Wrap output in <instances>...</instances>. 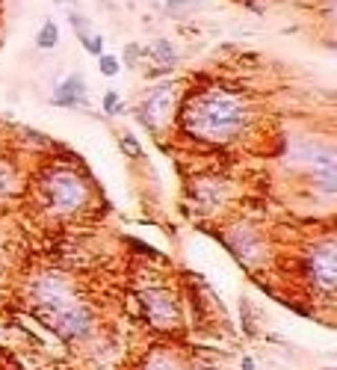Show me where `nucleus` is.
<instances>
[{
	"instance_id": "obj_17",
	"label": "nucleus",
	"mask_w": 337,
	"mask_h": 370,
	"mask_svg": "<svg viewBox=\"0 0 337 370\" xmlns=\"http://www.w3.org/2000/svg\"><path fill=\"white\" fill-rule=\"evenodd\" d=\"M101 110L107 113V115H119L124 107H122V98H119V92L110 89V92H104V101H101Z\"/></svg>"
},
{
	"instance_id": "obj_16",
	"label": "nucleus",
	"mask_w": 337,
	"mask_h": 370,
	"mask_svg": "<svg viewBox=\"0 0 337 370\" xmlns=\"http://www.w3.org/2000/svg\"><path fill=\"white\" fill-rule=\"evenodd\" d=\"M98 71L104 74V77H115V74L122 71L119 57H113V54H101V57H98Z\"/></svg>"
},
{
	"instance_id": "obj_4",
	"label": "nucleus",
	"mask_w": 337,
	"mask_h": 370,
	"mask_svg": "<svg viewBox=\"0 0 337 370\" xmlns=\"http://www.w3.org/2000/svg\"><path fill=\"white\" fill-rule=\"evenodd\" d=\"M305 276L320 293H334L337 288V246L331 237L320 240L311 249L308 261H305Z\"/></svg>"
},
{
	"instance_id": "obj_13",
	"label": "nucleus",
	"mask_w": 337,
	"mask_h": 370,
	"mask_svg": "<svg viewBox=\"0 0 337 370\" xmlns=\"http://www.w3.org/2000/svg\"><path fill=\"white\" fill-rule=\"evenodd\" d=\"M142 370H184V364L177 362V355H175V353L157 350V353H151L148 358H145Z\"/></svg>"
},
{
	"instance_id": "obj_11",
	"label": "nucleus",
	"mask_w": 337,
	"mask_h": 370,
	"mask_svg": "<svg viewBox=\"0 0 337 370\" xmlns=\"http://www.w3.org/2000/svg\"><path fill=\"white\" fill-rule=\"evenodd\" d=\"M68 24L75 27V33L80 39V45L89 50L92 57H101L104 54V36L101 33H95L92 30V21L80 12V9H68Z\"/></svg>"
},
{
	"instance_id": "obj_15",
	"label": "nucleus",
	"mask_w": 337,
	"mask_h": 370,
	"mask_svg": "<svg viewBox=\"0 0 337 370\" xmlns=\"http://www.w3.org/2000/svg\"><path fill=\"white\" fill-rule=\"evenodd\" d=\"M18 189V169L12 160H0V198L12 196Z\"/></svg>"
},
{
	"instance_id": "obj_23",
	"label": "nucleus",
	"mask_w": 337,
	"mask_h": 370,
	"mask_svg": "<svg viewBox=\"0 0 337 370\" xmlns=\"http://www.w3.org/2000/svg\"><path fill=\"white\" fill-rule=\"evenodd\" d=\"M325 370H334V367H325Z\"/></svg>"
},
{
	"instance_id": "obj_2",
	"label": "nucleus",
	"mask_w": 337,
	"mask_h": 370,
	"mask_svg": "<svg viewBox=\"0 0 337 370\" xmlns=\"http://www.w3.org/2000/svg\"><path fill=\"white\" fill-rule=\"evenodd\" d=\"M41 198L54 214L68 216L89 205V184L71 169H54L41 181Z\"/></svg>"
},
{
	"instance_id": "obj_8",
	"label": "nucleus",
	"mask_w": 337,
	"mask_h": 370,
	"mask_svg": "<svg viewBox=\"0 0 337 370\" xmlns=\"http://www.w3.org/2000/svg\"><path fill=\"white\" fill-rule=\"evenodd\" d=\"M225 243L240 258V263H246V267H255V263H260V258H263V240H260L258 231H251L249 225L231 228L225 234Z\"/></svg>"
},
{
	"instance_id": "obj_5",
	"label": "nucleus",
	"mask_w": 337,
	"mask_h": 370,
	"mask_svg": "<svg viewBox=\"0 0 337 370\" xmlns=\"http://www.w3.org/2000/svg\"><path fill=\"white\" fill-rule=\"evenodd\" d=\"M175 101H177V86L172 80L166 83H154V86L145 92L142 98V107H139V122L145 128H163V124L172 119V110H175Z\"/></svg>"
},
{
	"instance_id": "obj_10",
	"label": "nucleus",
	"mask_w": 337,
	"mask_h": 370,
	"mask_svg": "<svg viewBox=\"0 0 337 370\" xmlns=\"http://www.w3.org/2000/svg\"><path fill=\"white\" fill-rule=\"evenodd\" d=\"M54 104L57 107H86V77H83L80 71H71L66 80L57 86L54 92Z\"/></svg>"
},
{
	"instance_id": "obj_20",
	"label": "nucleus",
	"mask_w": 337,
	"mask_h": 370,
	"mask_svg": "<svg viewBox=\"0 0 337 370\" xmlns=\"http://www.w3.org/2000/svg\"><path fill=\"white\" fill-rule=\"evenodd\" d=\"M124 59H128V66H136V59H139V45H128V50H124Z\"/></svg>"
},
{
	"instance_id": "obj_12",
	"label": "nucleus",
	"mask_w": 337,
	"mask_h": 370,
	"mask_svg": "<svg viewBox=\"0 0 337 370\" xmlns=\"http://www.w3.org/2000/svg\"><path fill=\"white\" fill-rule=\"evenodd\" d=\"M145 57H151L154 62H160L163 68H168V66H175V59H177V50H175V45L168 39H157L154 45H148L145 48Z\"/></svg>"
},
{
	"instance_id": "obj_22",
	"label": "nucleus",
	"mask_w": 337,
	"mask_h": 370,
	"mask_svg": "<svg viewBox=\"0 0 337 370\" xmlns=\"http://www.w3.org/2000/svg\"><path fill=\"white\" fill-rule=\"evenodd\" d=\"M57 3H66V6H77V0H57Z\"/></svg>"
},
{
	"instance_id": "obj_21",
	"label": "nucleus",
	"mask_w": 337,
	"mask_h": 370,
	"mask_svg": "<svg viewBox=\"0 0 337 370\" xmlns=\"http://www.w3.org/2000/svg\"><path fill=\"white\" fill-rule=\"evenodd\" d=\"M240 370H255V358H251V355H243V362H240Z\"/></svg>"
},
{
	"instance_id": "obj_18",
	"label": "nucleus",
	"mask_w": 337,
	"mask_h": 370,
	"mask_svg": "<svg viewBox=\"0 0 337 370\" xmlns=\"http://www.w3.org/2000/svg\"><path fill=\"white\" fill-rule=\"evenodd\" d=\"M122 151L128 154V157H142V145L136 142L133 133H124V136H122Z\"/></svg>"
},
{
	"instance_id": "obj_19",
	"label": "nucleus",
	"mask_w": 337,
	"mask_h": 370,
	"mask_svg": "<svg viewBox=\"0 0 337 370\" xmlns=\"http://www.w3.org/2000/svg\"><path fill=\"white\" fill-rule=\"evenodd\" d=\"M166 6H168V12H181V9H195L198 6V0H166Z\"/></svg>"
},
{
	"instance_id": "obj_1",
	"label": "nucleus",
	"mask_w": 337,
	"mask_h": 370,
	"mask_svg": "<svg viewBox=\"0 0 337 370\" xmlns=\"http://www.w3.org/2000/svg\"><path fill=\"white\" fill-rule=\"evenodd\" d=\"M249 101L228 89H204L186 104L184 131L202 142L225 145L240 136L249 124Z\"/></svg>"
},
{
	"instance_id": "obj_3",
	"label": "nucleus",
	"mask_w": 337,
	"mask_h": 370,
	"mask_svg": "<svg viewBox=\"0 0 337 370\" xmlns=\"http://www.w3.org/2000/svg\"><path fill=\"white\" fill-rule=\"evenodd\" d=\"M36 317L48 329H54L59 337L66 341H77V337H86L92 329V314L86 305H80L77 299L54 305V308H36Z\"/></svg>"
},
{
	"instance_id": "obj_14",
	"label": "nucleus",
	"mask_w": 337,
	"mask_h": 370,
	"mask_svg": "<svg viewBox=\"0 0 337 370\" xmlns=\"http://www.w3.org/2000/svg\"><path fill=\"white\" fill-rule=\"evenodd\" d=\"M57 45H59V27L54 24V18H45V21H41L39 36H36V48H41V50H54Z\"/></svg>"
},
{
	"instance_id": "obj_7",
	"label": "nucleus",
	"mask_w": 337,
	"mask_h": 370,
	"mask_svg": "<svg viewBox=\"0 0 337 370\" xmlns=\"http://www.w3.org/2000/svg\"><path fill=\"white\" fill-rule=\"evenodd\" d=\"M142 305H145V314H148V323L157 326V329H172V326H177V320H181V308H177L175 296L163 288L145 290Z\"/></svg>"
},
{
	"instance_id": "obj_9",
	"label": "nucleus",
	"mask_w": 337,
	"mask_h": 370,
	"mask_svg": "<svg viewBox=\"0 0 337 370\" xmlns=\"http://www.w3.org/2000/svg\"><path fill=\"white\" fill-rule=\"evenodd\" d=\"M305 163L311 166V178L317 189H322L325 196H331L337 189V157L331 148H314V151L305 157Z\"/></svg>"
},
{
	"instance_id": "obj_6",
	"label": "nucleus",
	"mask_w": 337,
	"mask_h": 370,
	"mask_svg": "<svg viewBox=\"0 0 337 370\" xmlns=\"http://www.w3.org/2000/svg\"><path fill=\"white\" fill-rule=\"evenodd\" d=\"M30 293H33L36 308H54V305L75 299V288H71L68 279L59 276V272H45V276H39L30 284Z\"/></svg>"
}]
</instances>
